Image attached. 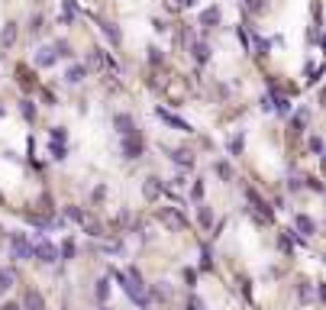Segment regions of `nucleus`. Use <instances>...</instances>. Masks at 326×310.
I'll return each instance as SVG.
<instances>
[{
    "label": "nucleus",
    "mask_w": 326,
    "mask_h": 310,
    "mask_svg": "<svg viewBox=\"0 0 326 310\" xmlns=\"http://www.w3.org/2000/svg\"><path fill=\"white\" fill-rule=\"evenodd\" d=\"M32 256L39 258V262H55V258H58V252H55V246H52L49 239L36 236V239H32Z\"/></svg>",
    "instance_id": "f257e3e1"
},
{
    "label": "nucleus",
    "mask_w": 326,
    "mask_h": 310,
    "mask_svg": "<svg viewBox=\"0 0 326 310\" xmlns=\"http://www.w3.org/2000/svg\"><path fill=\"white\" fill-rule=\"evenodd\" d=\"M10 252H13V258H20V262H23V258H32V242L26 239L23 232H16L13 239H10Z\"/></svg>",
    "instance_id": "f03ea898"
},
{
    "label": "nucleus",
    "mask_w": 326,
    "mask_h": 310,
    "mask_svg": "<svg viewBox=\"0 0 326 310\" xmlns=\"http://www.w3.org/2000/svg\"><path fill=\"white\" fill-rule=\"evenodd\" d=\"M158 220H162L168 230H184V223H187V220L181 217L175 207H162V210H158Z\"/></svg>",
    "instance_id": "7ed1b4c3"
},
{
    "label": "nucleus",
    "mask_w": 326,
    "mask_h": 310,
    "mask_svg": "<svg viewBox=\"0 0 326 310\" xmlns=\"http://www.w3.org/2000/svg\"><path fill=\"white\" fill-rule=\"evenodd\" d=\"M123 152H126V158H139V155H142V139H139V136H126V139H123Z\"/></svg>",
    "instance_id": "20e7f679"
},
{
    "label": "nucleus",
    "mask_w": 326,
    "mask_h": 310,
    "mask_svg": "<svg viewBox=\"0 0 326 310\" xmlns=\"http://www.w3.org/2000/svg\"><path fill=\"white\" fill-rule=\"evenodd\" d=\"M23 307H26V310H46V301H42V294H39V291H26Z\"/></svg>",
    "instance_id": "39448f33"
},
{
    "label": "nucleus",
    "mask_w": 326,
    "mask_h": 310,
    "mask_svg": "<svg viewBox=\"0 0 326 310\" xmlns=\"http://www.w3.org/2000/svg\"><path fill=\"white\" fill-rule=\"evenodd\" d=\"M155 113H158V116H162L165 123H171V126H175V129H181V132H187V129H191V126H187V123H184V120H178V116H175V113H168V110H162V107H158V110H155Z\"/></svg>",
    "instance_id": "423d86ee"
},
{
    "label": "nucleus",
    "mask_w": 326,
    "mask_h": 310,
    "mask_svg": "<svg viewBox=\"0 0 326 310\" xmlns=\"http://www.w3.org/2000/svg\"><path fill=\"white\" fill-rule=\"evenodd\" d=\"M13 281H16V275L10 268H0V294H7L10 287H13Z\"/></svg>",
    "instance_id": "0eeeda50"
},
{
    "label": "nucleus",
    "mask_w": 326,
    "mask_h": 310,
    "mask_svg": "<svg viewBox=\"0 0 326 310\" xmlns=\"http://www.w3.org/2000/svg\"><path fill=\"white\" fill-rule=\"evenodd\" d=\"M55 49H39V55H36V65H52L55 62Z\"/></svg>",
    "instance_id": "6e6552de"
},
{
    "label": "nucleus",
    "mask_w": 326,
    "mask_h": 310,
    "mask_svg": "<svg viewBox=\"0 0 326 310\" xmlns=\"http://www.w3.org/2000/svg\"><path fill=\"white\" fill-rule=\"evenodd\" d=\"M117 126H120V132H123V136H132V132H136V129H132V120H129L126 113L117 116Z\"/></svg>",
    "instance_id": "1a4fd4ad"
},
{
    "label": "nucleus",
    "mask_w": 326,
    "mask_h": 310,
    "mask_svg": "<svg viewBox=\"0 0 326 310\" xmlns=\"http://www.w3.org/2000/svg\"><path fill=\"white\" fill-rule=\"evenodd\" d=\"M297 230H301L303 236H310V232L317 230V226H313V220H310V217H297Z\"/></svg>",
    "instance_id": "9d476101"
},
{
    "label": "nucleus",
    "mask_w": 326,
    "mask_h": 310,
    "mask_svg": "<svg viewBox=\"0 0 326 310\" xmlns=\"http://www.w3.org/2000/svg\"><path fill=\"white\" fill-rule=\"evenodd\" d=\"M71 81V84H78L81 78H84V68H81V65H75V68H68V75H65Z\"/></svg>",
    "instance_id": "9b49d317"
},
{
    "label": "nucleus",
    "mask_w": 326,
    "mask_h": 310,
    "mask_svg": "<svg viewBox=\"0 0 326 310\" xmlns=\"http://www.w3.org/2000/svg\"><path fill=\"white\" fill-rule=\"evenodd\" d=\"M207 55H210V49L203 46V42H197V46H194V58H197V62H207Z\"/></svg>",
    "instance_id": "f8f14e48"
},
{
    "label": "nucleus",
    "mask_w": 326,
    "mask_h": 310,
    "mask_svg": "<svg viewBox=\"0 0 326 310\" xmlns=\"http://www.w3.org/2000/svg\"><path fill=\"white\" fill-rule=\"evenodd\" d=\"M97 297H100V301L110 297V281H97Z\"/></svg>",
    "instance_id": "ddd939ff"
},
{
    "label": "nucleus",
    "mask_w": 326,
    "mask_h": 310,
    "mask_svg": "<svg viewBox=\"0 0 326 310\" xmlns=\"http://www.w3.org/2000/svg\"><path fill=\"white\" fill-rule=\"evenodd\" d=\"M146 197H158V184H155V178H149V181H146Z\"/></svg>",
    "instance_id": "4468645a"
},
{
    "label": "nucleus",
    "mask_w": 326,
    "mask_h": 310,
    "mask_svg": "<svg viewBox=\"0 0 326 310\" xmlns=\"http://www.w3.org/2000/svg\"><path fill=\"white\" fill-rule=\"evenodd\" d=\"M175 162H181V165H191V162H194V158H191V155H187V152H181V149H178V152H175Z\"/></svg>",
    "instance_id": "2eb2a0df"
},
{
    "label": "nucleus",
    "mask_w": 326,
    "mask_h": 310,
    "mask_svg": "<svg viewBox=\"0 0 326 310\" xmlns=\"http://www.w3.org/2000/svg\"><path fill=\"white\" fill-rule=\"evenodd\" d=\"M62 256H65V258H71V256H75V242H71V239H65V246H62Z\"/></svg>",
    "instance_id": "dca6fc26"
},
{
    "label": "nucleus",
    "mask_w": 326,
    "mask_h": 310,
    "mask_svg": "<svg viewBox=\"0 0 326 310\" xmlns=\"http://www.w3.org/2000/svg\"><path fill=\"white\" fill-rule=\"evenodd\" d=\"M217 20H220V13H217V10H207V13H203V23H217Z\"/></svg>",
    "instance_id": "f3484780"
},
{
    "label": "nucleus",
    "mask_w": 326,
    "mask_h": 310,
    "mask_svg": "<svg viewBox=\"0 0 326 310\" xmlns=\"http://www.w3.org/2000/svg\"><path fill=\"white\" fill-rule=\"evenodd\" d=\"M187 310H203L201 297H187Z\"/></svg>",
    "instance_id": "a211bd4d"
},
{
    "label": "nucleus",
    "mask_w": 326,
    "mask_h": 310,
    "mask_svg": "<svg viewBox=\"0 0 326 310\" xmlns=\"http://www.w3.org/2000/svg\"><path fill=\"white\" fill-rule=\"evenodd\" d=\"M303 120H307V113H297V116H294V132L303 129Z\"/></svg>",
    "instance_id": "6ab92c4d"
},
{
    "label": "nucleus",
    "mask_w": 326,
    "mask_h": 310,
    "mask_svg": "<svg viewBox=\"0 0 326 310\" xmlns=\"http://www.w3.org/2000/svg\"><path fill=\"white\" fill-rule=\"evenodd\" d=\"M103 32H107V36H110V39H113V42H120V32H117V29H113V26H103Z\"/></svg>",
    "instance_id": "aec40b11"
},
{
    "label": "nucleus",
    "mask_w": 326,
    "mask_h": 310,
    "mask_svg": "<svg viewBox=\"0 0 326 310\" xmlns=\"http://www.w3.org/2000/svg\"><path fill=\"white\" fill-rule=\"evenodd\" d=\"M201 223L210 226V210H207V207H201Z\"/></svg>",
    "instance_id": "412c9836"
},
{
    "label": "nucleus",
    "mask_w": 326,
    "mask_h": 310,
    "mask_svg": "<svg viewBox=\"0 0 326 310\" xmlns=\"http://www.w3.org/2000/svg\"><path fill=\"white\" fill-rule=\"evenodd\" d=\"M320 103H323V107H326V91H323V94H320Z\"/></svg>",
    "instance_id": "4be33fe9"
},
{
    "label": "nucleus",
    "mask_w": 326,
    "mask_h": 310,
    "mask_svg": "<svg viewBox=\"0 0 326 310\" xmlns=\"http://www.w3.org/2000/svg\"><path fill=\"white\" fill-rule=\"evenodd\" d=\"M7 310H20V307H13V304H10V307H7Z\"/></svg>",
    "instance_id": "5701e85b"
},
{
    "label": "nucleus",
    "mask_w": 326,
    "mask_h": 310,
    "mask_svg": "<svg viewBox=\"0 0 326 310\" xmlns=\"http://www.w3.org/2000/svg\"><path fill=\"white\" fill-rule=\"evenodd\" d=\"M100 310H107V307H100Z\"/></svg>",
    "instance_id": "b1692460"
}]
</instances>
